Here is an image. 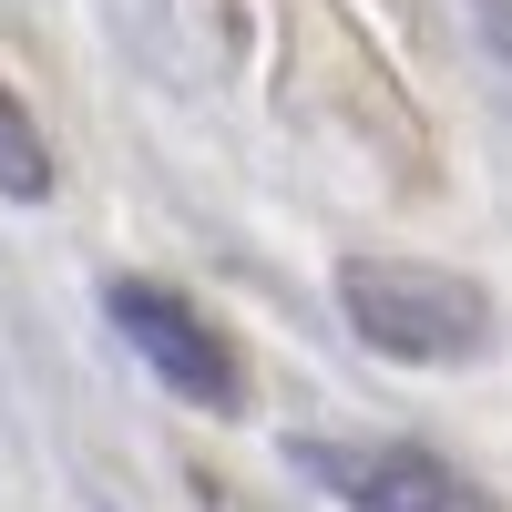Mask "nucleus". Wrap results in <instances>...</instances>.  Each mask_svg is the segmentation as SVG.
<instances>
[{
    "instance_id": "obj_1",
    "label": "nucleus",
    "mask_w": 512,
    "mask_h": 512,
    "mask_svg": "<svg viewBox=\"0 0 512 512\" xmlns=\"http://www.w3.org/2000/svg\"><path fill=\"white\" fill-rule=\"evenodd\" d=\"M338 308H349V338H369L400 369H461L492 349V297L451 267H420V256H349Z\"/></svg>"
},
{
    "instance_id": "obj_2",
    "label": "nucleus",
    "mask_w": 512,
    "mask_h": 512,
    "mask_svg": "<svg viewBox=\"0 0 512 512\" xmlns=\"http://www.w3.org/2000/svg\"><path fill=\"white\" fill-rule=\"evenodd\" d=\"M103 318L123 328V349H134L175 400H195V410H246V369H236L226 328L205 318L195 297L154 287V277H113V287H103Z\"/></svg>"
},
{
    "instance_id": "obj_3",
    "label": "nucleus",
    "mask_w": 512,
    "mask_h": 512,
    "mask_svg": "<svg viewBox=\"0 0 512 512\" xmlns=\"http://www.w3.org/2000/svg\"><path fill=\"white\" fill-rule=\"evenodd\" d=\"M318 472L349 492V512H492L482 502V482H461L451 461H431V451H308Z\"/></svg>"
},
{
    "instance_id": "obj_4",
    "label": "nucleus",
    "mask_w": 512,
    "mask_h": 512,
    "mask_svg": "<svg viewBox=\"0 0 512 512\" xmlns=\"http://www.w3.org/2000/svg\"><path fill=\"white\" fill-rule=\"evenodd\" d=\"M0 195L11 205L52 195V144H41V123L21 113V93H0Z\"/></svg>"
}]
</instances>
